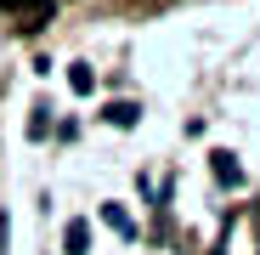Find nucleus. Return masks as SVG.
I'll return each mask as SVG.
<instances>
[{"instance_id":"obj_1","label":"nucleus","mask_w":260,"mask_h":255,"mask_svg":"<svg viewBox=\"0 0 260 255\" xmlns=\"http://www.w3.org/2000/svg\"><path fill=\"white\" fill-rule=\"evenodd\" d=\"M51 6H57V0H0V12L23 17V29H40V23L51 17Z\"/></svg>"},{"instance_id":"obj_2","label":"nucleus","mask_w":260,"mask_h":255,"mask_svg":"<svg viewBox=\"0 0 260 255\" xmlns=\"http://www.w3.org/2000/svg\"><path fill=\"white\" fill-rule=\"evenodd\" d=\"M62 244H68V255H85V244H91V233H85V221H74Z\"/></svg>"},{"instance_id":"obj_3","label":"nucleus","mask_w":260,"mask_h":255,"mask_svg":"<svg viewBox=\"0 0 260 255\" xmlns=\"http://www.w3.org/2000/svg\"><path fill=\"white\" fill-rule=\"evenodd\" d=\"M108 119H113V125H136V108H130V102H113Z\"/></svg>"},{"instance_id":"obj_4","label":"nucleus","mask_w":260,"mask_h":255,"mask_svg":"<svg viewBox=\"0 0 260 255\" xmlns=\"http://www.w3.org/2000/svg\"><path fill=\"white\" fill-rule=\"evenodd\" d=\"M215 170H221V182H238V164H232V153H215Z\"/></svg>"},{"instance_id":"obj_5","label":"nucleus","mask_w":260,"mask_h":255,"mask_svg":"<svg viewBox=\"0 0 260 255\" xmlns=\"http://www.w3.org/2000/svg\"><path fill=\"white\" fill-rule=\"evenodd\" d=\"M68 79H74V91H91V85H96V79H91V68H68Z\"/></svg>"}]
</instances>
